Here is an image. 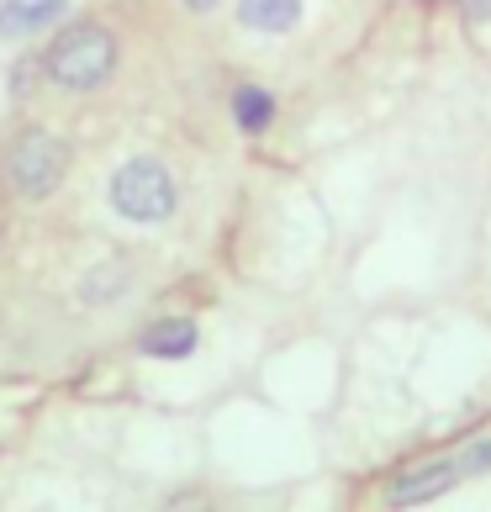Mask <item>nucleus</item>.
Listing matches in <instances>:
<instances>
[{"mask_svg":"<svg viewBox=\"0 0 491 512\" xmlns=\"http://www.w3.org/2000/svg\"><path fill=\"white\" fill-rule=\"evenodd\" d=\"M43 74L59 90H101L117 74V32L101 22H69L43 48Z\"/></svg>","mask_w":491,"mask_h":512,"instance_id":"nucleus-1","label":"nucleus"},{"mask_svg":"<svg viewBox=\"0 0 491 512\" xmlns=\"http://www.w3.org/2000/svg\"><path fill=\"white\" fill-rule=\"evenodd\" d=\"M191 512H212V507H191Z\"/></svg>","mask_w":491,"mask_h":512,"instance_id":"nucleus-11","label":"nucleus"},{"mask_svg":"<svg viewBox=\"0 0 491 512\" xmlns=\"http://www.w3.org/2000/svg\"><path fill=\"white\" fill-rule=\"evenodd\" d=\"M64 169H69V148L64 138H53L43 127H27L22 138L6 148V180L16 196L27 201H43L64 185Z\"/></svg>","mask_w":491,"mask_h":512,"instance_id":"nucleus-2","label":"nucleus"},{"mask_svg":"<svg viewBox=\"0 0 491 512\" xmlns=\"http://www.w3.org/2000/svg\"><path fill=\"white\" fill-rule=\"evenodd\" d=\"M111 206L127 222H164L175 212V175L159 159H127L111 175Z\"/></svg>","mask_w":491,"mask_h":512,"instance_id":"nucleus-3","label":"nucleus"},{"mask_svg":"<svg viewBox=\"0 0 491 512\" xmlns=\"http://www.w3.org/2000/svg\"><path fill=\"white\" fill-rule=\"evenodd\" d=\"M233 122L243 127V132H270V122H275V96L264 85H238L233 90Z\"/></svg>","mask_w":491,"mask_h":512,"instance_id":"nucleus-8","label":"nucleus"},{"mask_svg":"<svg viewBox=\"0 0 491 512\" xmlns=\"http://www.w3.org/2000/svg\"><path fill=\"white\" fill-rule=\"evenodd\" d=\"M180 6H185V11H196V16H201V11H212V6H217V0H180Z\"/></svg>","mask_w":491,"mask_h":512,"instance_id":"nucleus-10","label":"nucleus"},{"mask_svg":"<svg viewBox=\"0 0 491 512\" xmlns=\"http://www.w3.org/2000/svg\"><path fill=\"white\" fill-rule=\"evenodd\" d=\"M455 470L460 476H481V470H491V439H481V444H470L460 460H455Z\"/></svg>","mask_w":491,"mask_h":512,"instance_id":"nucleus-9","label":"nucleus"},{"mask_svg":"<svg viewBox=\"0 0 491 512\" xmlns=\"http://www.w3.org/2000/svg\"><path fill=\"white\" fill-rule=\"evenodd\" d=\"M455 460H433V465H423V470H407V476H396L391 486H386V502L391 507H418V502H428V497H439V491H449L455 486Z\"/></svg>","mask_w":491,"mask_h":512,"instance_id":"nucleus-4","label":"nucleus"},{"mask_svg":"<svg viewBox=\"0 0 491 512\" xmlns=\"http://www.w3.org/2000/svg\"><path fill=\"white\" fill-rule=\"evenodd\" d=\"M238 22L249 32H291L301 22V0H238Z\"/></svg>","mask_w":491,"mask_h":512,"instance_id":"nucleus-7","label":"nucleus"},{"mask_svg":"<svg viewBox=\"0 0 491 512\" xmlns=\"http://www.w3.org/2000/svg\"><path fill=\"white\" fill-rule=\"evenodd\" d=\"M138 349H143L148 359H185V354L196 349V322L164 317V322H154V328L138 338Z\"/></svg>","mask_w":491,"mask_h":512,"instance_id":"nucleus-6","label":"nucleus"},{"mask_svg":"<svg viewBox=\"0 0 491 512\" xmlns=\"http://www.w3.org/2000/svg\"><path fill=\"white\" fill-rule=\"evenodd\" d=\"M64 11H69V0H6L0 6V37H27L37 27L59 22Z\"/></svg>","mask_w":491,"mask_h":512,"instance_id":"nucleus-5","label":"nucleus"}]
</instances>
